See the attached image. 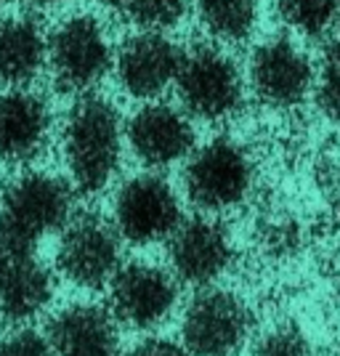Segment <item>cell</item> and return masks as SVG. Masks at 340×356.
Instances as JSON below:
<instances>
[{
    "instance_id": "5b68a950",
    "label": "cell",
    "mask_w": 340,
    "mask_h": 356,
    "mask_svg": "<svg viewBox=\"0 0 340 356\" xmlns=\"http://www.w3.org/2000/svg\"><path fill=\"white\" fill-rule=\"evenodd\" d=\"M112 67V40L93 16H70L48 38V70L64 93L86 96Z\"/></svg>"
},
{
    "instance_id": "9c48e42d",
    "label": "cell",
    "mask_w": 340,
    "mask_h": 356,
    "mask_svg": "<svg viewBox=\"0 0 340 356\" xmlns=\"http://www.w3.org/2000/svg\"><path fill=\"white\" fill-rule=\"evenodd\" d=\"M250 88L264 104L274 109H293L303 104L314 90L316 67L287 38H268L255 45L248 64Z\"/></svg>"
},
{
    "instance_id": "484cf974",
    "label": "cell",
    "mask_w": 340,
    "mask_h": 356,
    "mask_svg": "<svg viewBox=\"0 0 340 356\" xmlns=\"http://www.w3.org/2000/svg\"><path fill=\"white\" fill-rule=\"evenodd\" d=\"M99 3H102V6H109V8H120V11H122V6H125L128 0H99Z\"/></svg>"
},
{
    "instance_id": "603a6c76",
    "label": "cell",
    "mask_w": 340,
    "mask_h": 356,
    "mask_svg": "<svg viewBox=\"0 0 340 356\" xmlns=\"http://www.w3.org/2000/svg\"><path fill=\"white\" fill-rule=\"evenodd\" d=\"M0 356H56V351L48 335L19 327L0 338Z\"/></svg>"
},
{
    "instance_id": "277c9868",
    "label": "cell",
    "mask_w": 340,
    "mask_h": 356,
    "mask_svg": "<svg viewBox=\"0 0 340 356\" xmlns=\"http://www.w3.org/2000/svg\"><path fill=\"white\" fill-rule=\"evenodd\" d=\"M176 88L184 109L207 122L234 118L245 104V77L237 61L210 43L184 54Z\"/></svg>"
},
{
    "instance_id": "d4e9b609",
    "label": "cell",
    "mask_w": 340,
    "mask_h": 356,
    "mask_svg": "<svg viewBox=\"0 0 340 356\" xmlns=\"http://www.w3.org/2000/svg\"><path fill=\"white\" fill-rule=\"evenodd\" d=\"M27 3L35 6V8H56V6L67 3V0H27Z\"/></svg>"
},
{
    "instance_id": "8992f818",
    "label": "cell",
    "mask_w": 340,
    "mask_h": 356,
    "mask_svg": "<svg viewBox=\"0 0 340 356\" xmlns=\"http://www.w3.org/2000/svg\"><path fill=\"white\" fill-rule=\"evenodd\" d=\"M56 266L77 287H102L122 266V237L118 226L99 216H74L59 232Z\"/></svg>"
},
{
    "instance_id": "ffe728a7",
    "label": "cell",
    "mask_w": 340,
    "mask_h": 356,
    "mask_svg": "<svg viewBox=\"0 0 340 356\" xmlns=\"http://www.w3.org/2000/svg\"><path fill=\"white\" fill-rule=\"evenodd\" d=\"M122 14L138 30L165 32L186 16V0H128L122 6Z\"/></svg>"
},
{
    "instance_id": "4316f807",
    "label": "cell",
    "mask_w": 340,
    "mask_h": 356,
    "mask_svg": "<svg viewBox=\"0 0 340 356\" xmlns=\"http://www.w3.org/2000/svg\"><path fill=\"white\" fill-rule=\"evenodd\" d=\"M6 3H8V0H0V8H3V6H6Z\"/></svg>"
},
{
    "instance_id": "7c38bea8",
    "label": "cell",
    "mask_w": 340,
    "mask_h": 356,
    "mask_svg": "<svg viewBox=\"0 0 340 356\" xmlns=\"http://www.w3.org/2000/svg\"><path fill=\"white\" fill-rule=\"evenodd\" d=\"M178 300L176 280L152 264H125L109 282L115 319L136 330H152L173 314Z\"/></svg>"
},
{
    "instance_id": "8fae6325",
    "label": "cell",
    "mask_w": 340,
    "mask_h": 356,
    "mask_svg": "<svg viewBox=\"0 0 340 356\" xmlns=\"http://www.w3.org/2000/svg\"><path fill=\"white\" fill-rule=\"evenodd\" d=\"M184 54L165 32L131 35L120 45L115 56V70L122 90L141 102H154L170 86H176Z\"/></svg>"
},
{
    "instance_id": "ac0fdd59",
    "label": "cell",
    "mask_w": 340,
    "mask_h": 356,
    "mask_svg": "<svg viewBox=\"0 0 340 356\" xmlns=\"http://www.w3.org/2000/svg\"><path fill=\"white\" fill-rule=\"evenodd\" d=\"M197 16L218 43L248 40L261 16V0H197Z\"/></svg>"
},
{
    "instance_id": "cb8c5ba5",
    "label": "cell",
    "mask_w": 340,
    "mask_h": 356,
    "mask_svg": "<svg viewBox=\"0 0 340 356\" xmlns=\"http://www.w3.org/2000/svg\"><path fill=\"white\" fill-rule=\"evenodd\" d=\"M125 356H192L186 351V346H181L176 341L168 338H147L138 346H133Z\"/></svg>"
},
{
    "instance_id": "4fadbf2b",
    "label": "cell",
    "mask_w": 340,
    "mask_h": 356,
    "mask_svg": "<svg viewBox=\"0 0 340 356\" xmlns=\"http://www.w3.org/2000/svg\"><path fill=\"white\" fill-rule=\"evenodd\" d=\"M125 141L136 160H141L147 168H170L181 160H189L197 134L186 109L149 102L131 115L125 125Z\"/></svg>"
},
{
    "instance_id": "9a60e30c",
    "label": "cell",
    "mask_w": 340,
    "mask_h": 356,
    "mask_svg": "<svg viewBox=\"0 0 340 356\" xmlns=\"http://www.w3.org/2000/svg\"><path fill=\"white\" fill-rule=\"evenodd\" d=\"M51 106L40 93L24 88L0 90V157L6 163H30L51 138Z\"/></svg>"
},
{
    "instance_id": "7a4b0ae2",
    "label": "cell",
    "mask_w": 340,
    "mask_h": 356,
    "mask_svg": "<svg viewBox=\"0 0 340 356\" xmlns=\"http://www.w3.org/2000/svg\"><path fill=\"white\" fill-rule=\"evenodd\" d=\"M255 165L250 152L234 138H213L194 149L184 168V192L194 208L205 213L237 208L250 194Z\"/></svg>"
},
{
    "instance_id": "7402d4cb",
    "label": "cell",
    "mask_w": 340,
    "mask_h": 356,
    "mask_svg": "<svg viewBox=\"0 0 340 356\" xmlns=\"http://www.w3.org/2000/svg\"><path fill=\"white\" fill-rule=\"evenodd\" d=\"M255 356H314L309 335L296 325H277L255 346Z\"/></svg>"
},
{
    "instance_id": "3957f363",
    "label": "cell",
    "mask_w": 340,
    "mask_h": 356,
    "mask_svg": "<svg viewBox=\"0 0 340 356\" xmlns=\"http://www.w3.org/2000/svg\"><path fill=\"white\" fill-rule=\"evenodd\" d=\"M74 186L43 170L14 178L0 200V229L38 248V242L72 221Z\"/></svg>"
},
{
    "instance_id": "6da1fadb",
    "label": "cell",
    "mask_w": 340,
    "mask_h": 356,
    "mask_svg": "<svg viewBox=\"0 0 340 356\" xmlns=\"http://www.w3.org/2000/svg\"><path fill=\"white\" fill-rule=\"evenodd\" d=\"M125 125L112 102L86 93L70 109L61 147L70 184L80 194L104 192L120 168Z\"/></svg>"
},
{
    "instance_id": "5bb4252c",
    "label": "cell",
    "mask_w": 340,
    "mask_h": 356,
    "mask_svg": "<svg viewBox=\"0 0 340 356\" xmlns=\"http://www.w3.org/2000/svg\"><path fill=\"white\" fill-rule=\"evenodd\" d=\"M168 258L181 282L207 287L232 266V237L218 221L207 216L184 218L168 239Z\"/></svg>"
},
{
    "instance_id": "44dd1931",
    "label": "cell",
    "mask_w": 340,
    "mask_h": 356,
    "mask_svg": "<svg viewBox=\"0 0 340 356\" xmlns=\"http://www.w3.org/2000/svg\"><path fill=\"white\" fill-rule=\"evenodd\" d=\"M314 93H316V104L327 118L340 120V40L327 45L316 64Z\"/></svg>"
},
{
    "instance_id": "2e32d148",
    "label": "cell",
    "mask_w": 340,
    "mask_h": 356,
    "mask_svg": "<svg viewBox=\"0 0 340 356\" xmlns=\"http://www.w3.org/2000/svg\"><path fill=\"white\" fill-rule=\"evenodd\" d=\"M48 338L56 356H120L115 314L96 303L61 309L48 325Z\"/></svg>"
},
{
    "instance_id": "e0dca14e",
    "label": "cell",
    "mask_w": 340,
    "mask_h": 356,
    "mask_svg": "<svg viewBox=\"0 0 340 356\" xmlns=\"http://www.w3.org/2000/svg\"><path fill=\"white\" fill-rule=\"evenodd\" d=\"M48 64V38L30 16L0 19V86L24 88Z\"/></svg>"
},
{
    "instance_id": "ba28073f",
    "label": "cell",
    "mask_w": 340,
    "mask_h": 356,
    "mask_svg": "<svg viewBox=\"0 0 340 356\" xmlns=\"http://www.w3.org/2000/svg\"><path fill=\"white\" fill-rule=\"evenodd\" d=\"M250 309L234 293L205 290L184 312L181 335L192 356H232L250 335Z\"/></svg>"
},
{
    "instance_id": "52a82bcc",
    "label": "cell",
    "mask_w": 340,
    "mask_h": 356,
    "mask_svg": "<svg viewBox=\"0 0 340 356\" xmlns=\"http://www.w3.org/2000/svg\"><path fill=\"white\" fill-rule=\"evenodd\" d=\"M184 221L176 189L157 173H138L128 178L115 197V216L120 237L133 245H154L170 234Z\"/></svg>"
},
{
    "instance_id": "d6986e66",
    "label": "cell",
    "mask_w": 340,
    "mask_h": 356,
    "mask_svg": "<svg viewBox=\"0 0 340 356\" xmlns=\"http://www.w3.org/2000/svg\"><path fill=\"white\" fill-rule=\"evenodd\" d=\"M277 14L303 38H322L340 22V0H274Z\"/></svg>"
},
{
    "instance_id": "30bf717a",
    "label": "cell",
    "mask_w": 340,
    "mask_h": 356,
    "mask_svg": "<svg viewBox=\"0 0 340 356\" xmlns=\"http://www.w3.org/2000/svg\"><path fill=\"white\" fill-rule=\"evenodd\" d=\"M54 298V277L38 261L35 245L0 229V319L24 322Z\"/></svg>"
}]
</instances>
